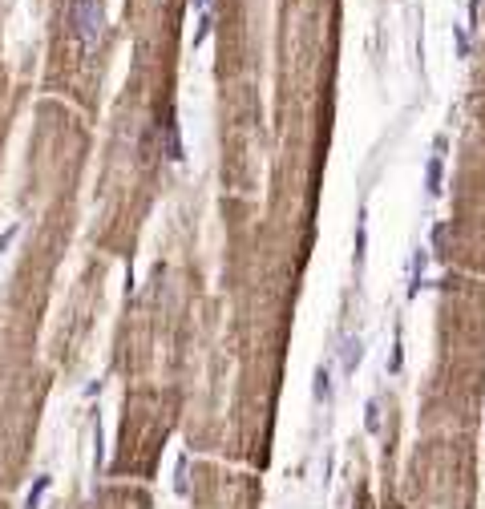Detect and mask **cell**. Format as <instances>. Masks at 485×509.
<instances>
[{
	"label": "cell",
	"mask_w": 485,
	"mask_h": 509,
	"mask_svg": "<svg viewBox=\"0 0 485 509\" xmlns=\"http://www.w3.org/2000/svg\"><path fill=\"white\" fill-rule=\"evenodd\" d=\"M356 364H360V340H348L344 344V376H352Z\"/></svg>",
	"instance_id": "obj_6"
},
{
	"label": "cell",
	"mask_w": 485,
	"mask_h": 509,
	"mask_svg": "<svg viewBox=\"0 0 485 509\" xmlns=\"http://www.w3.org/2000/svg\"><path fill=\"white\" fill-rule=\"evenodd\" d=\"M323 396H327V368L316 372V400H323Z\"/></svg>",
	"instance_id": "obj_8"
},
{
	"label": "cell",
	"mask_w": 485,
	"mask_h": 509,
	"mask_svg": "<svg viewBox=\"0 0 485 509\" xmlns=\"http://www.w3.org/2000/svg\"><path fill=\"white\" fill-rule=\"evenodd\" d=\"M425 190L429 194H441V154L429 158V174H425Z\"/></svg>",
	"instance_id": "obj_3"
},
{
	"label": "cell",
	"mask_w": 485,
	"mask_h": 509,
	"mask_svg": "<svg viewBox=\"0 0 485 509\" xmlns=\"http://www.w3.org/2000/svg\"><path fill=\"white\" fill-rule=\"evenodd\" d=\"M49 489V473H41L37 481H33V489H28V497H24V509H41V497H45Z\"/></svg>",
	"instance_id": "obj_2"
},
{
	"label": "cell",
	"mask_w": 485,
	"mask_h": 509,
	"mask_svg": "<svg viewBox=\"0 0 485 509\" xmlns=\"http://www.w3.org/2000/svg\"><path fill=\"white\" fill-rule=\"evenodd\" d=\"M69 24H73V41L81 49V57H93L101 49V41H105V8H101V0H73Z\"/></svg>",
	"instance_id": "obj_1"
},
{
	"label": "cell",
	"mask_w": 485,
	"mask_h": 509,
	"mask_svg": "<svg viewBox=\"0 0 485 509\" xmlns=\"http://www.w3.org/2000/svg\"><path fill=\"white\" fill-rule=\"evenodd\" d=\"M194 8H203V12H207V0H194Z\"/></svg>",
	"instance_id": "obj_10"
},
{
	"label": "cell",
	"mask_w": 485,
	"mask_h": 509,
	"mask_svg": "<svg viewBox=\"0 0 485 509\" xmlns=\"http://www.w3.org/2000/svg\"><path fill=\"white\" fill-rule=\"evenodd\" d=\"M17 234H21V223H12V227H8V231L0 234V251H8V247H12V239H17Z\"/></svg>",
	"instance_id": "obj_7"
},
{
	"label": "cell",
	"mask_w": 485,
	"mask_h": 509,
	"mask_svg": "<svg viewBox=\"0 0 485 509\" xmlns=\"http://www.w3.org/2000/svg\"><path fill=\"white\" fill-rule=\"evenodd\" d=\"M429 239H433V247H437V254L445 251V227H441V223H437V227H433V234H429Z\"/></svg>",
	"instance_id": "obj_9"
},
{
	"label": "cell",
	"mask_w": 485,
	"mask_h": 509,
	"mask_svg": "<svg viewBox=\"0 0 485 509\" xmlns=\"http://www.w3.org/2000/svg\"><path fill=\"white\" fill-rule=\"evenodd\" d=\"M364 429H368L372 437L380 433V400H368V404H364Z\"/></svg>",
	"instance_id": "obj_5"
},
{
	"label": "cell",
	"mask_w": 485,
	"mask_h": 509,
	"mask_svg": "<svg viewBox=\"0 0 485 509\" xmlns=\"http://www.w3.org/2000/svg\"><path fill=\"white\" fill-rule=\"evenodd\" d=\"M174 493H178V497H190V477H186V457H178V465H174Z\"/></svg>",
	"instance_id": "obj_4"
}]
</instances>
